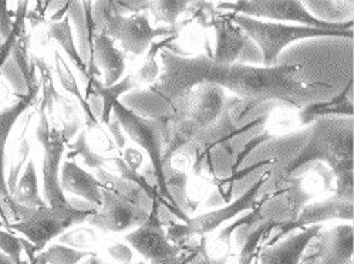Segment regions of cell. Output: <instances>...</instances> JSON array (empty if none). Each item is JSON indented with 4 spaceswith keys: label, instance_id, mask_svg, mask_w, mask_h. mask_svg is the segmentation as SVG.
<instances>
[{
    "label": "cell",
    "instance_id": "obj_35",
    "mask_svg": "<svg viewBox=\"0 0 354 264\" xmlns=\"http://www.w3.org/2000/svg\"><path fill=\"white\" fill-rule=\"evenodd\" d=\"M0 252L9 256L16 264L21 263V252H23V243L16 236H13L9 232H5L0 229Z\"/></svg>",
    "mask_w": 354,
    "mask_h": 264
},
{
    "label": "cell",
    "instance_id": "obj_19",
    "mask_svg": "<svg viewBox=\"0 0 354 264\" xmlns=\"http://www.w3.org/2000/svg\"><path fill=\"white\" fill-rule=\"evenodd\" d=\"M211 29L216 36V50L212 59L221 64H234L245 44L246 35L231 20L230 13H215Z\"/></svg>",
    "mask_w": 354,
    "mask_h": 264
},
{
    "label": "cell",
    "instance_id": "obj_46",
    "mask_svg": "<svg viewBox=\"0 0 354 264\" xmlns=\"http://www.w3.org/2000/svg\"><path fill=\"white\" fill-rule=\"evenodd\" d=\"M149 264H157V263H149Z\"/></svg>",
    "mask_w": 354,
    "mask_h": 264
},
{
    "label": "cell",
    "instance_id": "obj_9",
    "mask_svg": "<svg viewBox=\"0 0 354 264\" xmlns=\"http://www.w3.org/2000/svg\"><path fill=\"white\" fill-rule=\"evenodd\" d=\"M114 43L118 41L122 53L134 57L144 56L156 40L178 33V28H153L145 13L114 15L103 30Z\"/></svg>",
    "mask_w": 354,
    "mask_h": 264
},
{
    "label": "cell",
    "instance_id": "obj_37",
    "mask_svg": "<svg viewBox=\"0 0 354 264\" xmlns=\"http://www.w3.org/2000/svg\"><path fill=\"white\" fill-rule=\"evenodd\" d=\"M106 126H107V129L110 132V135L113 137V141H114L117 149L121 153L125 149V145H127V137H125L124 131H122V128H121V125H120V122H118V120H117V117L114 114H111V117H110V120H109Z\"/></svg>",
    "mask_w": 354,
    "mask_h": 264
},
{
    "label": "cell",
    "instance_id": "obj_10",
    "mask_svg": "<svg viewBox=\"0 0 354 264\" xmlns=\"http://www.w3.org/2000/svg\"><path fill=\"white\" fill-rule=\"evenodd\" d=\"M149 216V210L103 189L101 191V205L86 223L106 233H129L142 226Z\"/></svg>",
    "mask_w": 354,
    "mask_h": 264
},
{
    "label": "cell",
    "instance_id": "obj_2",
    "mask_svg": "<svg viewBox=\"0 0 354 264\" xmlns=\"http://www.w3.org/2000/svg\"><path fill=\"white\" fill-rule=\"evenodd\" d=\"M312 162H324L332 173L353 168V117H323L313 121L309 142L285 167V179L296 178Z\"/></svg>",
    "mask_w": 354,
    "mask_h": 264
},
{
    "label": "cell",
    "instance_id": "obj_45",
    "mask_svg": "<svg viewBox=\"0 0 354 264\" xmlns=\"http://www.w3.org/2000/svg\"><path fill=\"white\" fill-rule=\"evenodd\" d=\"M136 264H145V261H142V260H141V261H138V263H136Z\"/></svg>",
    "mask_w": 354,
    "mask_h": 264
},
{
    "label": "cell",
    "instance_id": "obj_16",
    "mask_svg": "<svg viewBox=\"0 0 354 264\" xmlns=\"http://www.w3.org/2000/svg\"><path fill=\"white\" fill-rule=\"evenodd\" d=\"M137 88H140V84L133 74L125 75L121 82L111 87H106L103 83L98 82V78H91V80H88L87 94L84 98L97 122L107 125L113 114L114 104L118 101V98L122 94Z\"/></svg>",
    "mask_w": 354,
    "mask_h": 264
},
{
    "label": "cell",
    "instance_id": "obj_25",
    "mask_svg": "<svg viewBox=\"0 0 354 264\" xmlns=\"http://www.w3.org/2000/svg\"><path fill=\"white\" fill-rule=\"evenodd\" d=\"M55 62H56V73L59 75V80H60V84L62 87L71 95L75 98V101L79 102L82 111L84 113V118H86V124H87V128L88 129H93V128H97L100 124L97 122V120L94 118V115L91 114L90 109H88V104L77 84V82H75V77L73 74V71L70 70V67L67 66L66 60L60 56L59 51H55Z\"/></svg>",
    "mask_w": 354,
    "mask_h": 264
},
{
    "label": "cell",
    "instance_id": "obj_42",
    "mask_svg": "<svg viewBox=\"0 0 354 264\" xmlns=\"http://www.w3.org/2000/svg\"><path fill=\"white\" fill-rule=\"evenodd\" d=\"M82 264H106L103 260H101L97 254H91L90 257H87Z\"/></svg>",
    "mask_w": 354,
    "mask_h": 264
},
{
    "label": "cell",
    "instance_id": "obj_33",
    "mask_svg": "<svg viewBox=\"0 0 354 264\" xmlns=\"http://www.w3.org/2000/svg\"><path fill=\"white\" fill-rule=\"evenodd\" d=\"M273 137H274V135L269 134V132H263V131H262V132H258L257 135L250 137L246 142L243 141L242 145H241V148H239V151H238V153H236V156H235V160H234L231 168H230V172H227V175H226L225 178L231 176V175H234L236 171H239V167L243 164V161L246 160V156H248L252 151L257 149L259 145H262L263 142L270 141Z\"/></svg>",
    "mask_w": 354,
    "mask_h": 264
},
{
    "label": "cell",
    "instance_id": "obj_30",
    "mask_svg": "<svg viewBox=\"0 0 354 264\" xmlns=\"http://www.w3.org/2000/svg\"><path fill=\"white\" fill-rule=\"evenodd\" d=\"M188 3L185 0H164V2H151L149 10L157 23H164L165 28H175L178 19L187 12Z\"/></svg>",
    "mask_w": 354,
    "mask_h": 264
},
{
    "label": "cell",
    "instance_id": "obj_36",
    "mask_svg": "<svg viewBox=\"0 0 354 264\" xmlns=\"http://www.w3.org/2000/svg\"><path fill=\"white\" fill-rule=\"evenodd\" d=\"M236 63L248 64V66H263V57H262L261 48L248 36H246L245 44L239 53V56L236 59Z\"/></svg>",
    "mask_w": 354,
    "mask_h": 264
},
{
    "label": "cell",
    "instance_id": "obj_8",
    "mask_svg": "<svg viewBox=\"0 0 354 264\" xmlns=\"http://www.w3.org/2000/svg\"><path fill=\"white\" fill-rule=\"evenodd\" d=\"M226 104L225 90L216 84H201L172 105V121L185 125L194 137L214 125Z\"/></svg>",
    "mask_w": 354,
    "mask_h": 264
},
{
    "label": "cell",
    "instance_id": "obj_6",
    "mask_svg": "<svg viewBox=\"0 0 354 264\" xmlns=\"http://www.w3.org/2000/svg\"><path fill=\"white\" fill-rule=\"evenodd\" d=\"M272 171L268 169L262 173V176L252 185V187L242 194L236 200L230 202L226 206L211 210V212L202 214L194 219H189L187 223L178 222H167L164 226L168 241L175 245L181 246L188 242L191 237H205V234L215 232L226 222L235 219L242 212H249V210L257 206L258 198L261 195L262 188L270 179Z\"/></svg>",
    "mask_w": 354,
    "mask_h": 264
},
{
    "label": "cell",
    "instance_id": "obj_22",
    "mask_svg": "<svg viewBox=\"0 0 354 264\" xmlns=\"http://www.w3.org/2000/svg\"><path fill=\"white\" fill-rule=\"evenodd\" d=\"M353 80H350L348 87H346L342 94L328 102H316L310 104L308 107L300 110V122L303 125H309L313 121L323 117H353V102L348 98V93L351 91Z\"/></svg>",
    "mask_w": 354,
    "mask_h": 264
},
{
    "label": "cell",
    "instance_id": "obj_28",
    "mask_svg": "<svg viewBox=\"0 0 354 264\" xmlns=\"http://www.w3.org/2000/svg\"><path fill=\"white\" fill-rule=\"evenodd\" d=\"M93 253L66 245H53L32 257V264H80Z\"/></svg>",
    "mask_w": 354,
    "mask_h": 264
},
{
    "label": "cell",
    "instance_id": "obj_27",
    "mask_svg": "<svg viewBox=\"0 0 354 264\" xmlns=\"http://www.w3.org/2000/svg\"><path fill=\"white\" fill-rule=\"evenodd\" d=\"M68 145V153H67V161H73L74 158H80L82 162L94 171L98 169H107L110 171L111 167V158L103 156L97 153L95 151L91 149L88 140H87V131L82 129L77 138L74 140V142L67 144Z\"/></svg>",
    "mask_w": 354,
    "mask_h": 264
},
{
    "label": "cell",
    "instance_id": "obj_31",
    "mask_svg": "<svg viewBox=\"0 0 354 264\" xmlns=\"http://www.w3.org/2000/svg\"><path fill=\"white\" fill-rule=\"evenodd\" d=\"M262 222H263V219L261 218V215H259V212H258V209H257V206H255L254 209L249 210L248 215H245L243 218L235 220V222L231 223V225L225 226V227L218 233L215 242L219 243L221 246H223L227 252H230L231 247H232L234 232H235L236 229H239L241 226H257V225H259V223H262Z\"/></svg>",
    "mask_w": 354,
    "mask_h": 264
},
{
    "label": "cell",
    "instance_id": "obj_39",
    "mask_svg": "<svg viewBox=\"0 0 354 264\" xmlns=\"http://www.w3.org/2000/svg\"><path fill=\"white\" fill-rule=\"evenodd\" d=\"M12 16L15 15L8 10V3L0 2V44L10 36V32L13 29Z\"/></svg>",
    "mask_w": 354,
    "mask_h": 264
},
{
    "label": "cell",
    "instance_id": "obj_20",
    "mask_svg": "<svg viewBox=\"0 0 354 264\" xmlns=\"http://www.w3.org/2000/svg\"><path fill=\"white\" fill-rule=\"evenodd\" d=\"M60 187L63 192L80 198L94 206L101 205V185L95 175L83 169L77 162L66 161L60 171Z\"/></svg>",
    "mask_w": 354,
    "mask_h": 264
},
{
    "label": "cell",
    "instance_id": "obj_26",
    "mask_svg": "<svg viewBox=\"0 0 354 264\" xmlns=\"http://www.w3.org/2000/svg\"><path fill=\"white\" fill-rule=\"evenodd\" d=\"M48 37L59 43V46L64 50V53L67 55V57L70 59V62L74 64V67L77 68L86 78H88L87 67H86V64L83 63V60L79 55L77 47H75V44H74L71 23H70V19L67 16L64 19H62L60 21L50 23Z\"/></svg>",
    "mask_w": 354,
    "mask_h": 264
},
{
    "label": "cell",
    "instance_id": "obj_38",
    "mask_svg": "<svg viewBox=\"0 0 354 264\" xmlns=\"http://www.w3.org/2000/svg\"><path fill=\"white\" fill-rule=\"evenodd\" d=\"M109 256L115 260L117 263H122V264H129L134 254H133V249L127 245V243H113L109 249H107Z\"/></svg>",
    "mask_w": 354,
    "mask_h": 264
},
{
    "label": "cell",
    "instance_id": "obj_43",
    "mask_svg": "<svg viewBox=\"0 0 354 264\" xmlns=\"http://www.w3.org/2000/svg\"><path fill=\"white\" fill-rule=\"evenodd\" d=\"M0 264H16L9 256H6L5 253L0 252Z\"/></svg>",
    "mask_w": 354,
    "mask_h": 264
},
{
    "label": "cell",
    "instance_id": "obj_23",
    "mask_svg": "<svg viewBox=\"0 0 354 264\" xmlns=\"http://www.w3.org/2000/svg\"><path fill=\"white\" fill-rule=\"evenodd\" d=\"M13 200L26 207H43L47 206L39 192V180L36 172V164L33 160H29L23 175L20 176L16 189L12 195Z\"/></svg>",
    "mask_w": 354,
    "mask_h": 264
},
{
    "label": "cell",
    "instance_id": "obj_7",
    "mask_svg": "<svg viewBox=\"0 0 354 264\" xmlns=\"http://www.w3.org/2000/svg\"><path fill=\"white\" fill-rule=\"evenodd\" d=\"M216 10H226V13H236L258 20L266 21H296L299 26L308 28L330 30V32H348L353 30V21L327 23L316 19L303 2L297 0H257V2H222L215 3Z\"/></svg>",
    "mask_w": 354,
    "mask_h": 264
},
{
    "label": "cell",
    "instance_id": "obj_5",
    "mask_svg": "<svg viewBox=\"0 0 354 264\" xmlns=\"http://www.w3.org/2000/svg\"><path fill=\"white\" fill-rule=\"evenodd\" d=\"M231 20L241 30L254 41L262 51L263 67L277 66V59L289 44L312 37H353V30L330 32L308 28V26H293L286 23H276L252 19L248 16L230 13Z\"/></svg>",
    "mask_w": 354,
    "mask_h": 264
},
{
    "label": "cell",
    "instance_id": "obj_11",
    "mask_svg": "<svg viewBox=\"0 0 354 264\" xmlns=\"http://www.w3.org/2000/svg\"><path fill=\"white\" fill-rule=\"evenodd\" d=\"M124 241L149 263L172 264L180 254L178 246L168 241L164 223L158 214H151L149 219L142 226L125 234Z\"/></svg>",
    "mask_w": 354,
    "mask_h": 264
},
{
    "label": "cell",
    "instance_id": "obj_34",
    "mask_svg": "<svg viewBox=\"0 0 354 264\" xmlns=\"http://www.w3.org/2000/svg\"><path fill=\"white\" fill-rule=\"evenodd\" d=\"M94 230L90 227H80L70 233H63L60 236V243L73 246L74 249H88L94 243Z\"/></svg>",
    "mask_w": 354,
    "mask_h": 264
},
{
    "label": "cell",
    "instance_id": "obj_24",
    "mask_svg": "<svg viewBox=\"0 0 354 264\" xmlns=\"http://www.w3.org/2000/svg\"><path fill=\"white\" fill-rule=\"evenodd\" d=\"M176 37H178V33H174L171 36H167V37L156 40L153 44L149 46V48L147 50V53L144 55V59L141 62L140 71L136 75V80L138 82L140 86L147 84V86L151 87L157 82V78L160 75V67H158V62H157V55H160V53L162 50H165V48L169 50L171 44L176 40Z\"/></svg>",
    "mask_w": 354,
    "mask_h": 264
},
{
    "label": "cell",
    "instance_id": "obj_12",
    "mask_svg": "<svg viewBox=\"0 0 354 264\" xmlns=\"http://www.w3.org/2000/svg\"><path fill=\"white\" fill-rule=\"evenodd\" d=\"M315 196L297 178H286L285 187L279 188L266 199L257 202V209L263 220H272L276 225L293 223L300 210Z\"/></svg>",
    "mask_w": 354,
    "mask_h": 264
},
{
    "label": "cell",
    "instance_id": "obj_4",
    "mask_svg": "<svg viewBox=\"0 0 354 264\" xmlns=\"http://www.w3.org/2000/svg\"><path fill=\"white\" fill-rule=\"evenodd\" d=\"M113 114L117 117L125 137L130 138L138 148L145 151L147 156L149 158V164L153 165L157 178L158 194L168 205L169 214H172L181 223H187L189 216L181 212L167 189V178L162 161L167 134V117H141L136 111L125 107L121 101L114 104Z\"/></svg>",
    "mask_w": 354,
    "mask_h": 264
},
{
    "label": "cell",
    "instance_id": "obj_15",
    "mask_svg": "<svg viewBox=\"0 0 354 264\" xmlns=\"http://www.w3.org/2000/svg\"><path fill=\"white\" fill-rule=\"evenodd\" d=\"M29 37L23 35L13 46L9 57L0 68V75H3L12 86L15 95L21 100L30 95L40 87L36 80V66L28 56Z\"/></svg>",
    "mask_w": 354,
    "mask_h": 264
},
{
    "label": "cell",
    "instance_id": "obj_14",
    "mask_svg": "<svg viewBox=\"0 0 354 264\" xmlns=\"http://www.w3.org/2000/svg\"><path fill=\"white\" fill-rule=\"evenodd\" d=\"M67 141L63 132L52 126V135L41 145L43 148V200L50 207H67L68 200L60 187V164Z\"/></svg>",
    "mask_w": 354,
    "mask_h": 264
},
{
    "label": "cell",
    "instance_id": "obj_47",
    "mask_svg": "<svg viewBox=\"0 0 354 264\" xmlns=\"http://www.w3.org/2000/svg\"><path fill=\"white\" fill-rule=\"evenodd\" d=\"M209 261H211V258H209ZM209 261H208V264H209Z\"/></svg>",
    "mask_w": 354,
    "mask_h": 264
},
{
    "label": "cell",
    "instance_id": "obj_1",
    "mask_svg": "<svg viewBox=\"0 0 354 264\" xmlns=\"http://www.w3.org/2000/svg\"><path fill=\"white\" fill-rule=\"evenodd\" d=\"M205 84H216L236 98L255 105L270 101L290 102L312 87L305 80L300 64L259 67L234 63L227 66L214 59L207 67Z\"/></svg>",
    "mask_w": 354,
    "mask_h": 264
},
{
    "label": "cell",
    "instance_id": "obj_40",
    "mask_svg": "<svg viewBox=\"0 0 354 264\" xmlns=\"http://www.w3.org/2000/svg\"><path fill=\"white\" fill-rule=\"evenodd\" d=\"M120 156L122 158V161L127 164L131 169H134V171H138L140 167L142 165L144 156H142V153L137 148H131V147L130 148H125L120 153Z\"/></svg>",
    "mask_w": 354,
    "mask_h": 264
},
{
    "label": "cell",
    "instance_id": "obj_32",
    "mask_svg": "<svg viewBox=\"0 0 354 264\" xmlns=\"http://www.w3.org/2000/svg\"><path fill=\"white\" fill-rule=\"evenodd\" d=\"M29 155H30V144H29V141L26 138H23L20 141V144L17 145L15 153H13V161H12L10 172H9V176L6 179L8 189H9L10 195H13V192L16 189V185H17L19 178H20V171L23 169L24 162L29 160Z\"/></svg>",
    "mask_w": 354,
    "mask_h": 264
},
{
    "label": "cell",
    "instance_id": "obj_3",
    "mask_svg": "<svg viewBox=\"0 0 354 264\" xmlns=\"http://www.w3.org/2000/svg\"><path fill=\"white\" fill-rule=\"evenodd\" d=\"M67 207H26L17 203V222L8 230H15L26 237L36 253H40L48 242L60 237L70 227L86 223L97 206L80 199L67 198Z\"/></svg>",
    "mask_w": 354,
    "mask_h": 264
},
{
    "label": "cell",
    "instance_id": "obj_29",
    "mask_svg": "<svg viewBox=\"0 0 354 264\" xmlns=\"http://www.w3.org/2000/svg\"><path fill=\"white\" fill-rule=\"evenodd\" d=\"M187 185H188V175L184 171L172 168V171L167 175V189L171 198L174 199L176 206L180 207L181 212L188 216V214L194 212L196 209L198 203L189 199L187 192Z\"/></svg>",
    "mask_w": 354,
    "mask_h": 264
},
{
    "label": "cell",
    "instance_id": "obj_18",
    "mask_svg": "<svg viewBox=\"0 0 354 264\" xmlns=\"http://www.w3.org/2000/svg\"><path fill=\"white\" fill-rule=\"evenodd\" d=\"M67 17L70 23L74 24L75 36H77V51L87 67V82L91 78H97L100 74L94 66V56H93V44L95 29L91 19V2H70Z\"/></svg>",
    "mask_w": 354,
    "mask_h": 264
},
{
    "label": "cell",
    "instance_id": "obj_13",
    "mask_svg": "<svg viewBox=\"0 0 354 264\" xmlns=\"http://www.w3.org/2000/svg\"><path fill=\"white\" fill-rule=\"evenodd\" d=\"M313 253L305 250L301 258H313L316 264H351L354 252V227L351 223L320 230L315 239Z\"/></svg>",
    "mask_w": 354,
    "mask_h": 264
},
{
    "label": "cell",
    "instance_id": "obj_41",
    "mask_svg": "<svg viewBox=\"0 0 354 264\" xmlns=\"http://www.w3.org/2000/svg\"><path fill=\"white\" fill-rule=\"evenodd\" d=\"M151 2H147V0H131V2H118L120 9L122 10V15H137V13H144L149 10Z\"/></svg>",
    "mask_w": 354,
    "mask_h": 264
},
{
    "label": "cell",
    "instance_id": "obj_17",
    "mask_svg": "<svg viewBox=\"0 0 354 264\" xmlns=\"http://www.w3.org/2000/svg\"><path fill=\"white\" fill-rule=\"evenodd\" d=\"M322 229V225L300 229L272 246H262L259 264H300L303 253Z\"/></svg>",
    "mask_w": 354,
    "mask_h": 264
},
{
    "label": "cell",
    "instance_id": "obj_44",
    "mask_svg": "<svg viewBox=\"0 0 354 264\" xmlns=\"http://www.w3.org/2000/svg\"><path fill=\"white\" fill-rule=\"evenodd\" d=\"M226 256H223V257H219V258H212L211 257V261H209V264H226Z\"/></svg>",
    "mask_w": 354,
    "mask_h": 264
},
{
    "label": "cell",
    "instance_id": "obj_21",
    "mask_svg": "<svg viewBox=\"0 0 354 264\" xmlns=\"http://www.w3.org/2000/svg\"><path fill=\"white\" fill-rule=\"evenodd\" d=\"M94 66L103 74L106 87H111L120 82L125 73V56L115 43L104 33H95L93 44Z\"/></svg>",
    "mask_w": 354,
    "mask_h": 264
}]
</instances>
